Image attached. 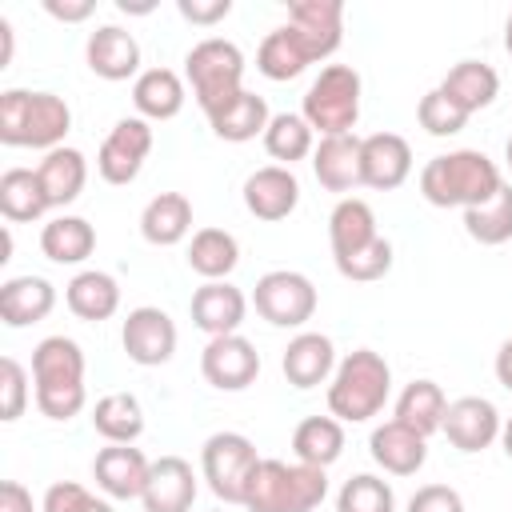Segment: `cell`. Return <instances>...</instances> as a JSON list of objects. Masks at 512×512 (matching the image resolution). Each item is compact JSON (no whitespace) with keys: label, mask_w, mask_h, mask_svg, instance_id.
I'll list each match as a JSON object with an SVG mask.
<instances>
[{"label":"cell","mask_w":512,"mask_h":512,"mask_svg":"<svg viewBox=\"0 0 512 512\" xmlns=\"http://www.w3.org/2000/svg\"><path fill=\"white\" fill-rule=\"evenodd\" d=\"M500 188H504L500 168L476 148H456V152L432 156L420 168V192L436 208H464L468 212V208L488 204Z\"/></svg>","instance_id":"cell-1"},{"label":"cell","mask_w":512,"mask_h":512,"mask_svg":"<svg viewBox=\"0 0 512 512\" xmlns=\"http://www.w3.org/2000/svg\"><path fill=\"white\" fill-rule=\"evenodd\" d=\"M72 128V108L56 92L4 88L0 92V144L8 148H60Z\"/></svg>","instance_id":"cell-2"},{"label":"cell","mask_w":512,"mask_h":512,"mask_svg":"<svg viewBox=\"0 0 512 512\" xmlns=\"http://www.w3.org/2000/svg\"><path fill=\"white\" fill-rule=\"evenodd\" d=\"M388 392H392V368H388V360L380 352H372V348H356L332 372L328 412L340 424H364V420H372L384 408Z\"/></svg>","instance_id":"cell-3"},{"label":"cell","mask_w":512,"mask_h":512,"mask_svg":"<svg viewBox=\"0 0 512 512\" xmlns=\"http://www.w3.org/2000/svg\"><path fill=\"white\" fill-rule=\"evenodd\" d=\"M328 496L324 468L312 464H288V460H260L244 488L248 512H312Z\"/></svg>","instance_id":"cell-4"},{"label":"cell","mask_w":512,"mask_h":512,"mask_svg":"<svg viewBox=\"0 0 512 512\" xmlns=\"http://www.w3.org/2000/svg\"><path fill=\"white\" fill-rule=\"evenodd\" d=\"M312 132L344 136L360 120V72L352 64H328L304 92V112Z\"/></svg>","instance_id":"cell-5"},{"label":"cell","mask_w":512,"mask_h":512,"mask_svg":"<svg viewBox=\"0 0 512 512\" xmlns=\"http://www.w3.org/2000/svg\"><path fill=\"white\" fill-rule=\"evenodd\" d=\"M184 72H188L192 96L204 108V116L216 112L220 104H228L236 92H244V84H240L244 80V52L224 36L200 40L184 56Z\"/></svg>","instance_id":"cell-6"},{"label":"cell","mask_w":512,"mask_h":512,"mask_svg":"<svg viewBox=\"0 0 512 512\" xmlns=\"http://www.w3.org/2000/svg\"><path fill=\"white\" fill-rule=\"evenodd\" d=\"M256 464H260L256 444L244 432H216L200 448L204 480H208L212 496L224 504H244V488H248V476Z\"/></svg>","instance_id":"cell-7"},{"label":"cell","mask_w":512,"mask_h":512,"mask_svg":"<svg viewBox=\"0 0 512 512\" xmlns=\"http://www.w3.org/2000/svg\"><path fill=\"white\" fill-rule=\"evenodd\" d=\"M252 304H256L260 320H268L276 328H300L316 312V288H312V280L304 272L276 268V272H264L256 280Z\"/></svg>","instance_id":"cell-8"},{"label":"cell","mask_w":512,"mask_h":512,"mask_svg":"<svg viewBox=\"0 0 512 512\" xmlns=\"http://www.w3.org/2000/svg\"><path fill=\"white\" fill-rule=\"evenodd\" d=\"M148 152H152V124L144 116H124L104 136V144L96 152V172L108 184H132L140 176Z\"/></svg>","instance_id":"cell-9"},{"label":"cell","mask_w":512,"mask_h":512,"mask_svg":"<svg viewBox=\"0 0 512 512\" xmlns=\"http://www.w3.org/2000/svg\"><path fill=\"white\" fill-rule=\"evenodd\" d=\"M120 344L128 352L132 364L140 368H160L172 360L176 352V324L164 308H152V304H140L124 316V328H120Z\"/></svg>","instance_id":"cell-10"},{"label":"cell","mask_w":512,"mask_h":512,"mask_svg":"<svg viewBox=\"0 0 512 512\" xmlns=\"http://www.w3.org/2000/svg\"><path fill=\"white\" fill-rule=\"evenodd\" d=\"M200 372L212 388L220 392H244L248 384H256L260 376V352L252 340H244L240 332L232 336H212L200 352Z\"/></svg>","instance_id":"cell-11"},{"label":"cell","mask_w":512,"mask_h":512,"mask_svg":"<svg viewBox=\"0 0 512 512\" xmlns=\"http://www.w3.org/2000/svg\"><path fill=\"white\" fill-rule=\"evenodd\" d=\"M288 28L304 44L308 60H324L344 40V4L340 0H296L288 4Z\"/></svg>","instance_id":"cell-12"},{"label":"cell","mask_w":512,"mask_h":512,"mask_svg":"<svg viewBox=\"0 0 512 512\" xmlns=\"http://www.w3.org/2000/svg\"><path fill=\"white\" fill-rule=\"evenodd\" d=\"M412 172V148L400 132H372L360 140V184L392 192Z\"/></svg>","instance_id":"cell-13"},{"label":"cell","mask_w":512,"mask_h":512,"mask_svg":"<svg viewBox=\"0 0 512 512\" xmlns=\"http://www.w3.org/2000/svg\"><path fill=\"white\" fill-rule=\"evenodd\" d=\"M500 428H504V420H500V412H496L492 400H484V396H460V400L448 404L440 432L460 452H484L492 440H500Z\"/></svg>","instance_id":"cell-14"},{"label":"cell","mask_w":512,"mask_h":512,"mask_svg":"<svg viewBox=\"0 0 512 512\" xmlns=\"http://www.w3.org/2000/svg\"><path fill=\"white\" fill-rule=\"evenodd\" d=\"M148 468H152V460L140 448H132V444H108L92 460V480L112 500H140L144 496V484H148Z\"/></svg>","instance_id":"cell-15"},{"label":"cell","mask_w":512,"mask_h":512,"mask_svg":"<svg viewBox=\"0 0 512 512\" xmlns=\"http://www.w3.org/2000/svg\"><path fill=\"white\" fill-rule=\"evenodd\" d=\"M300 204V180L292 176V168L284 164H264L256 168L248 180H244V208L256 216V220H284L292 216Z\"/></svg>","instance_id":"cell-16"},{"label":"cell","mask_w":512,"mask_h":512,"mask_svg":"<svg viewBox=\"0 0 512 512\" xmlns=\"http://www.w3.org/2000/svg\"><path fill=\"white\" fill-rule=\"evenodd\" d=\"M192 324L208 336H232L240 324H244V312H248V300L236 284L228 280H204L196 292H192Z\"/></svg>","instance_id":"cell-17"},{"label":"cell","mask_w":512,"mask_h":512,"mask_svg":"<svg viewBox=\"0 0 512 512\" xmlns=\"http://www.w3.org/2000/svg\"><path fill=\"white\" fill-rule=\"evenodd\" d=\"M196 500V476L192 464L184 456H160L148 468V484H144V512H192Z\"/></svg>","instance_id":"cell-18"},{"label":"cell","mask_w":512,"mask_h":512,"mask_svg":"<svg viewBox=\"0 0 512 512\" xmlns=\"http://www.w3.org/2000/svg\"><path fill=\"white\" fill-rule=\"evenodd\" d=\"M368 452L372 460L392 472V476H416L428 460V436H420L416 428L400 424V420H384L380 428H372L368 436Z\"/></svg>","instance_id":"cell-19"},{"label":"cell","mask_w":512,"mask_h":512,"mask_svg":"<svg viewBox=\"0 0 512 512\" xmlns=\"http://www.w3.org/2000/svg\"><path fill=\"white\" fill-rule=\"evenodd\" d=\"M84 60L100 80H128L140 76V44L128 28L120 24H100L88 44H84Z\"/></svg>","instance_id":"cell-20"},{"label":"cell","mask_w":512,"mask_h":512,"mask_svg":"<svg viewBox=\"0 0 512 512\" xmlns=\"http://www.w3.org/2000/svg\"><path fill=\"white\" fill-rule=\"evenodd\" d=\"M280 372L292 388H316L336 372V348L324 332H300L280 356Z\"/></svg>","instance_id":"cell-21"},{"label":"cell","mask_w":512,"mask_h":512,"mask_svg":"<svg viewBox=\"0 0 512 512\" xmlns=\"http://www.w3.org/2000/svg\"><path fill=\"white\" fill-rule=\"evenodd\" d=\"M312 172H316L320 188H328V192H352L360 184V136L356 132L320 136V144L312 152Z\"/></svg>","instance_id":"cell-22"},{"label":"cell","mask_w":512,"mask_h":512,"mask_svg":"<svg viewBox=\"0 0 512 512\" xmlns=\"http://www.w3.org/2000/svg\"><path fill=\"white\" fill-rule=\"evenodd\" d=\"M56 308V288L44 276H12L0 284V320L8 328L40 324Z\"/></svg>","instance_id":"cell-23"},{"label":"cell","mask_w":512,"mask_h":512,"mask_svg":"<svg viewBox=\"0 0 512 512\" xmlns=\"http://www.w3.org/2000/svg\"><path fill=\"white\" fill-rule=\"evenodd\" d=\"M36 176H40V184H44L48 204H52V208H64V204L80 200V192H84V184H88V160H84L80 148L60 144V148L44 152V160L36 164Z\"/></svg>","instance_id":"cell-24"},{"label":"cell","mask_w":512,"mask_h":512,"mask_svg":"<svg viewBox=\"0 0 512 512\" xmlns=\"http://www.w3.org/2000/svg\"><path fill=\"white\" fill-rule=\"evenodd\" d=\"M376 236H380V232H376V212H372L368 200H360V196H344V200L332 208V216H328L332 260H344V256L368 248Z\"/></svg>","instance_id":"cell-25"},{"label":"cell","mask_w":512,"mask_h":512,"mask_svg":"<svg viewBox=\"0 0 512 512\" xmlns=\"http://www.w3.org/2000/svg\"><path fill=\"white\" fill-rule=\"evenodd\" d=\"M440 92H444L460 112L472 116V112H480V108H488V104L496 100L500 76H496V68L484 64V60H460V64H452L448 76L440 80Z\"/></svg>","instance_id":"cell-26"},{"label":"cell","mask_w":512,"mask_h":512,"mask_svg":"<svg viewBox=\"0 0 512 512\" xmlns=\"http://www.w3.org/2000/svg\"><path fill=\"white\" fill-rule=\"evenodd\" d=\"M192 232V204L184 192H160L140 212V236L156 248H172Z\"/></svg>","instance_id":"cell-27"},{"label":"cell","mask_w":512,"mask_h":512,"mask_svg":"<svg viewBox=\"0 0 512 512\" xmlns=\"http://www.w3.org/2000/svg\"><path fill=\"white\" fill-rule=\"evenodd\" d=\"M272 112H268V100L256 96V92H236L228 104H220L216 112H208V124L220 140H232V144H244V140H256L264 136Z\"/></svg>","instance_id":"cell-28"},{"label":"cell","mask_w":512,"mask_h":512,"mask_svg":"<svg viewBox=\"0 0 512 512\" xmlns=\"http://www.w3.org/2000/svg\"><path fill=\"white\" fill-rule=\"evenodd\" d=\"M64 304L72 308V316L88 320V324H100L108 316H116L120 308V284L100 272V268H88V272H76L64 288Z\"/></svg>","instance_id":"cell-29"},{"label":"cell","mask_w":512,"mask_h":512,"mask_svg":"<svg viewBox=\"0 0 512 512\" xmlns=\"http://www.w3.org/2000/svg\"><path fill=\"white\" fill-rule=\"evenodd\" d=\"M132 104L144 120H172L184 108V80L172 68H148L132 84Z\"/></svg>","instance_id":"cell-30"},{"label":"cell","mask_w":512,"mask_h":512,"mask_svg":"<svg viewBox=\"0 0 512 512\" xmlns=\"http://www.w3.org/2000/svg\"><path fill=\"white\" fill-rule=\"evenodd\" d=\"M96 248V228L84 216H52L40 228V252L52 264H84Z\"/></svg>","instance_id":"cell-31"},{"label":"cell","mask_w":512,"mask_h":512,"mask_svg":"<svg viewBox=\"0 0 512 512\" xmlns=\"http://www.w3.org/2000/svg\"><path fill=\"white\" fill-rule=\"evenodd\" d=\"M32 384H84V352L72 336H44L32 348Z\"/></svg>","instance_id":"cell-32"},{"label":"cell","mask_w":512,"mask_h":512,"mask_svg":"<svg viewBox=\"0 0 512 512\" xmlns=\"http://www.w3.org/2000/svg\"><path fill=\"white\" fill-rule=\"evenodd\" d=\"M48 196L44 184L36 176V168H8L0 176V212L8 224H32L48 212Z\"/></svg>","instance_id":"cell-33"},{"label":"cell","mask_w":512,"mask_h":512,"mask_svg":"<svg viewBox=\"0 0 512 512\" xmlns=\"http://www.w3.org/2000/svg\"><path fill=\"white\" fill-rule=\"evenodd\" d=\"M444 412H448V396L436 380H412L404 384V392L396 396V416L400 424L416 428L420 436H432L444 428Z\"/></svg>","instance_id":"cell-34"},{"label":"cell","mask_w":512,"mask_h":512,"mask_svg":"<svg viewBox=\"0 0 512 512\" xmlns=\"http://www.w3.org/2000/svg\"><path fill=\"white\" fill-rule=\"evenodd\" d=\"M292 452L300 464H312V468H328L340 460L344 452V424L336 416H308L296 424L292 432Z\"/></svg>","instance_id":"cell-35"},{"label":"cell","mask_w":512,"mask_h":512,"mask_svg":"<svg viewBox=\"0 0 512 512\" xmlns=\"http://www.w3.org/2000/svg\"><path fill=\"white\" fill-rule=\"evenodd\" d=\"M92 428L108 444H136L144 432V408L132 392H108L92 408Z\"/></svg>","instance_id":"cell-36"},{"label":"cell","mask_w":512,"mask_h":512,"mask_svg":"<svg viewBox=\"0 0 512 512\" xmlns=\"http://www.w3.org/2000/svg\"><path fill=\"white\" fill-rule=\"evenodd\" d=\"M240 264V244L224 228H200L188 244V268L204 280H228V272Z\"/></svg>","instance_id":"cell-37"},{"label":"cell","mask_w":512,"mask_h":512,"mask_svg":"<svg viewBox=\"0 0 512 512\" xmlns=\"http://www.w3.org/2000/svg\"><path fill=\"white\" fill-rule=\"evenodd\" d=\"M308 64H312V60H308L304 44L296 40V32H292L288 24L272 28V32L260 40V48H256V68H260L268 80H296Z\"/></svg>","instance_id":"cell-38"},{"label":"cell","mask_w":512,"mask_h":512,"mask_svg":"<svg viewBox=\"0 0 512 512\" xmlns=\"http://www.w3.org/2000/svg\"><path fill=\"white\" fill-rule=\"evenodd\" d=\"M264 148H268V156L280 160L284 168H292L296 160H304V156L316 152L308 120L296 116V112H276V116L268 120V128H264Z\"/></svg>","instance_id":"cell-39"},{"label":"cell","mask_w":512,"mask_h":512,"mask_svg":"<svg viewBox=\"0 0 512 512\" xmlns=\"http://www.w3.org/2000/svg\"><path fill=\"white\" fill-rule=\"evenodd\" d=\"M464 232H468L476 244H484V248L508 244V240H512V188L504 184L488 204L468 208V212H464Z\"/></svg>","instance_id":"cell-40"},{"label":"cell","mask_w":512,"mask_h":512,"mask_svg":"<svg viewBox=\"0 0 512 512\" xmlns=\"http://www.w3.org/2000/svg\"><path fill=\"white\" fill-rule=\"evenodd\" d=\"M336 512H396L392 484L372 472H356L352 480H344L336 496Z\"/></svg>","instance_id":"cell-41"},{"label":"cell","mask_w":512,"mask_h":512,"mask_svg":"<svg viewBox=\"0 0 512 512\" xmlns=\"http://www.w3.org/2000/svg\"><path fill=\"white\" fill-rule=\"evenodd\" d=\"M416 120H420V128H424L428 136H456V132L468 124V112H460L440 88H432V92L420 96Z\"/></svg>","instance_id":"cell-42"},{"label":"cell","mask_w":512,"mask_h":512,"mask_svg":"<svg viewBox=\"0 0 512 512\" xmlns=\"http://www.w3.org/2000/svg\"><path fill=\"white\" fill-rule=\"evenodd\" d=\"M388 268H392V244H388L384 236H376L368 248H360V252L336 260V272H340L344 280H356V284H372V280L388 276Z\"/></svg>","instance_id":"cell-43"},{"label":"cell","mask_w":512,"mask_h":512,"mask_svg":"<svg viewBox=\"0 0 512 512\" xmlns=\"http://www.w3.org/2000/svg\"><path fill=\"white\" fill-rule=\"evenodd\" d=\"M24 404H28V372L20 368L16 356H4L0 360V420L4 424L20 420Z\"/></svg>","instance_id":"cell-44"},{"label":"cell","mask_w":512,"mask_h":512,"mask_svg":"<svg viewBox=\"0 0 512 512\" xmlns=\"http://www.w3.org/2000/svg\"><path fill=\"white\" fill-rule=\"evenodd\" d=\"M408 512H464V500L448 484H424V488L412 492Z\"/></svg>","instance_id":"cell-45"},{"label":"cell","mask_w":512,"mask_h":512,"mask_svg":"<svg viewBox=\"0 0 512 512\" xmlns=\"http://www.w3.org/2000/svg\"><path fill=\"white\" fill-rule=\"evenodd\" d=\"M92 500H96V496H92L84 484H76V480H56V484L44 492V512H84Z\"/></svg>","instance_id":"cell-46"},{"label":"cell","mask_w":512,"mask_h":512,"mask_svg":"<svg viewBox=\"0 0 512 512\" xmlns=\"http://www.w3.org/2000/svg\"><path fill=\"white\" fill-rule=\"evenodd\" d=\"M176 12L188 20V24H220L228 12H232V0H176Z\"/></svg>","instance_id":"cell-47"},{"label":"cell","mask_w":512,"mask_h":512,"mask_svg":"<svg viewBox=\"0 0 512 512\" xmlns=\"http://www.w3.org/2000/svg\"><path fill=\"white\" fill-rule=\"evenodd\" d=\"M44 12L64 20V24H80L96 12V0H44Z\"/></svg>","instance_id":"cell-48"},{"label":"cell","mask_w":512,"mask_h":512,"mask_svg":"<svg viewBox=\"0 0 512 512\" xmlns=\"http://www.w3.org/2000/svg\"><path fill=\"white\" fill-rule=\"evenodd\" d=\"M0 512H32V492L20 480L0 484Z\"/></svg>","instance_id":"cell-49"},{"label":"cell","mask_w":512,"mask_h":512,"mask_svg":"<svg viewBox=\"0 0 512 512\" xmlns=\"http://www.w3.org/2000/svg\"><path fill=\"white\" fill-rule=\"evenodd\" d=\"M496 380L512 392V336L500 344V352H496Z\"/></svg>","instance_id":"cell-50"},{"label":"cell","mask_w":512,"mask_h":512,"mask_svg":"<svg viewBox=\"0 0 512 512\" xmlns=\"http://www.w3.org/2000/svg\"><path fill=\"white\" fill-rule=\"evenodd\" d=\"M0 36H4V60H0V68H8L12 64V24L8 20H0Z\"/></svg>","instance_id":"cell-51"},{"label":"cell","mask_w":512,"mask_h":512,"mask_svg":"<svg viewBox=\"0 0 512 512\" xmlns=\"http://www.w3.org/2000/svg\"><path fill=\"white\" fill-rule=\"evenodd\" d=\"M500 444H504V456L512 460V416L504 420V428H500Z\"/></svg>","instance_id":"cell-52"},{"label":"cell","mask_w":512,"mask_h":512,"mask_svg":"<svg viewBox=\"0 0 512 512\" xmlns=\"http://www.w3.org/2000/svg\"><path fill=\"white\" fill-rule=\"evenodd\" d=\"M156 4H132V0H120V12H136V16H144V12H152Z\"/></svg>","instance_id":"cell-53"},{"label":"cell","mask_w":512,"mask_h":512,"mask_svg":"<svg viewBox=\"0 0 512 512\" xmlns=\"http://www.w3.org/2000/svg\"><path fill=\"white\" fill-rule=\"evenodd\" d=\"M504 48H508V56H512V12H508V20H504Z\"/></svg>","instance_id":"cell-54"},{"label":"cell","mask_w":512,"mask_h":512,"mask_svg":"<svg viewBox=\"0 0 512 512\" xmlns=\"http://www.w3.org/2000/svg\"><path fill=\"white\" fill-rule=\"evenodd\" d=\"M84 512H112V504H108V500H92Z\"/></svg>","instance_id":"cell-55"},{"label":"cell","mask_w":512,"mask_h":512,"mask_svg":"<svg viewBox=\"0 0 512 512\" xmlns=\"http://www.w3.org/2000/svg\"><path fill=\"white\" fill-rule=\"evenodd\" d=\"M504 160H508V172H512V136H508V144H504Z\"/></svg>","instance_id":"cell-56"},{"label":"cell","mask_w":512,"mask_h":512,"mask_svg":"<svg viewBox=\"0 0 512 512\" xmlns=\"http://www.w3.org/2000/svg\"><path fill=\"white\" fill-rule=\"evenodd\" d=\"M212 512H224V508H212Z\"/></svg>","instance_id":"cell-57"}]
</instances>
